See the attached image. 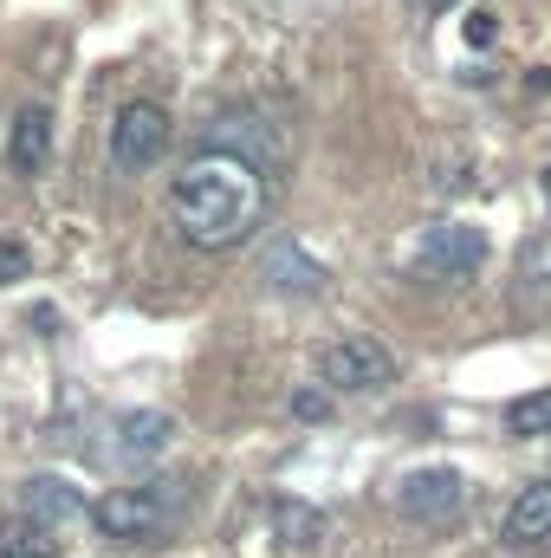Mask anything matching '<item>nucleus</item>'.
<instances>
[{
    "label": "nucleus",
    "instance_id": "f257e3e1",
    "mask_svg": "<svg viewBox=\"0 0 551 558\" xmlns=\"http://www.w3.org/2000/svg\"><path fill=\"white\" fill-rule=\"evenodd\" d=\"M273 208V175L234 149H201L182 162V175L169 182V221L188 247L201 254H228L241 247Z\"/></svg>",
    "mask_w": 551,
    "mask_h": 558
},
{
    "label": "nucleus",
    "instance_id": "f03ea898",
    "mask_svg": "<svg viewBox=\"0 0 551 558\" xmlns=\"http://www.w3.org/2000/svg\"><path fill=\"white\" fill-rule=\"evenodd\" d=\"M182 481H143V487H111L98 507H91V520H98V533L111 539V546H162L169 533H175V520H182Z\"/></svg>",
    "mask_w": 551,
    "mask_h": 558
},
{
    "label": "nucleus",
    "instance_id": "7ed1b4c3",
    "mask_svg": "<svg viewBox=\"0 0 551 558\" xmlns=\"http://www.w3.org/2000/svg\"><path fill=\"white\" fill-rule=\"evenodd\" d=\"M318 384L331 397H377V390L396 384V357L370 331H344V338H331L318 351Z\"/></svg>",
    "mask_w": 551,
    "mask_h": 558
},
{
    "label": "nucleus",
    "instance_id": "20e7f679",
    "mask_svg": "<svg viewBox=\"0 0 551 558\" xmlns=\"http://www.w3.org/2000/svg\"><path fill=\"white\" fill-rule=\"evenodd\" d=\"M169 143H175L169 111H162L156 98H131V105L111 118V169H118V175H143V169H156V162L169 156Z\"/></svg>",
    "mask_w": 551,
    "mask_h": 558
},
{
    "label": "nucleus",
    "instance_id": "39448f33",
    "mask_svg": "<svg viewBox=\"0 0 551 558\" xmlns=\"http://www.w3.org/2000/svg\"><path fill=\"white\" fill-rule=\"evenodd\" d=\"M415 267H421L428 279H474L480 267H487V234H480L474 221H441V228L421 234Z\"/></svg>",
    "mask_w": 551,
    "mask_h": 558
},
{
    "label": "nucleus",
    "instance_id": "423d86ee",
    "mask_svg": "<svg viewBox=\"0 0 551 558\" xmlns=\"http://www.w3.org/2000/svg\"><path fill=\"white\" fill-rule=\"evenodd\" d=\"M461 500H467V481L454 468H415L409 481L396 487V507L415 526H448L461 513Z\"/></svg>",
    "mask_w": 551,
    "mask_h": 558
},
{
    "label": "nucleus",
    "instance_id": "0eeeda50",
    "mask_svg": "<svg viewBox=\"0 0 551 558\" xmlns=\"http://www.w3.org/2000/svg\"><path fill=\"white\" fill-rule=\"evenodd\" d=\"M46 156H52V111H46V105H26V111L13 118V131H7V169L33 182V175L46 169Z\"/></svg>",
    "mask_w": 551,
    "mask_h": 558
},
{
    "label": "nucleus",
    "instance_id": "6e6552de",
    "mask_svg": "<svg viewBox=\"0 0 551 558\" xmlns=\"http://www.w3.org/2000/svg\"><path fill=\"white\" fill-rule=\"evenodd\" d=\"M506 539L513 546H546L551 539V481L519 487V500L506 507Z\"/></svg>",
    "mask_w": 551,
    "mask_h": 558
},
{
    "label": "nucleus",
    "instance_id": "1a4fd4ad",
    "mask_svg": "<svg viewBox=\"0 0 551 558\" xmlns=\"http://www.w3.org/2000/svg\"><path fill=\"white\" fill-rule=\"evenodd\" d=\"M72 513H85V500H78L59 474H33V481H26V520L52 526V520H72Z\"/></svg>",
    "mask_w": 551,
    "mask_h": 558
},
{
    "label": "nucleus",
    "instance_id": "9d476101",
    "mask_svg": "<svg viewBox=\"0 0 551 558\" xmlns=\"http://www.w3.org/2000/svg\"><path fill=\"white\" fill-rule=\"evenodd\" d=\"M273 533H279L285 553H311V546L325 539V513L305 507V500H279L273 507Z\"/></svg>",
    "mask_w": 551,
    "mask_h": 558
},
{
    "label": "nucleus",
    "instance_id": "9b49d317",
    "mask_svg": "<svg viewBox=\"0 0 551 558\" xmlns=\"http://www.w3.org/2000/svg\"><path fill=\"white\" fill-rule=\"evenodd\" d=\"M169 428H175V422L162 416V410L124 416V441H118V454H124V461H149V454H162V448H169Z\"/></svg>",
    "mask_w": 551,
    "mask_h": 558
},
{
    "label": "nucleus",
    "instance_id": "f8f14e48",
    "mask_svg": "<svg viewBox=\"0 0 551 558\" xmlns=\"http://www.w3.org/2000/svg\"><path fill=\"white\" fill-rule=\"evenodd\" d=\"M0 558H59V546L39 520L13 513V520H0Z\"/></svg>",
    "mask_w": 551,
    "mask_h": 558
},
{
    "label": "nucleus",
    "instance_id": "ddd939ff",
    "mask_svg": "<svg viewBox=\"0 0 551 558\" xmlns=\"http://www.w3.org/2000/svg\"><path fill=\"white\" fill-rule=\"evenodd\" d=\"M506 428L513 435H551V390H526V397H513L506 403Z\"/></svg>",
    "mask_w": 551,
    "mask_h": 558
},
{
    "label": "nucleus",
    "instance_id": "4468645a",
    "mask_svg": "<svg viewBox=\"0 0 551 558\" xmlns=\"http://www.w3.org/2000/svg\"><path fill=\"white\" fill-rule=\"evenodd\" d=\"M519 279H532V286H551V234L526 241V254H519Z\"/></svg>",
    "mask_w": 551,
    "mask_h": 558
},
{
    "label": "nucleus",
    "instance_id": "2eb2a0df",
    "mask_svg": "<svg viewBox=\"0 0 551 558\" xmlns=\"http://www.w3.org/2000/svg\"><path fill=\"white\" fill-rule=\"evenodd\" d=\"M26 274H33V254L0 234V286H13V279H26Z\"/></svg>",
    "mask_w": 551,
    "mask_h": 558
},
{
    "label": "nucleus",
    "instance_id": "dca6fc26",
    "mask_svg": "<svg viewBox=\"0 0 551 558\" xmlns=\"http://www.w3.org/2000/svg\"><path fill=\"white\" fill-rule=\"evenodd\" d=\"M467 39H474V46H487V39H493V13H474V26H467Z\"/></svg>",
    "mask_w": 551,
    "mask_h": 558
},
{
    "label": "nucleus",
    "instance_id": "f3484780",
    "mask_svg": "<svg viewBox=\"0 0 551 558\" xmlns=\"http://www.w3.org/2000/svg\"><path fill=\"white\" fill-rule=\"evenodd\" d=\"M415 13H421V20H441V13H448V7H461V0H409Z\"/></svg>",
    "mask_w": 551,
    "mask_h": 558
},
{
    "label": "nucleus",
    "instance_id": "a211bd4d",
    "mask_svg": "<svg viewBox=\"0 0 551 558\" xmlns=\"http://www.w3.org/2000/svg\"><path fill=\"white\" fill-rule=\"evenodd\" d=\"M546 202H551V162H546Z\"/></svg>",
    "mask_w": 551,
    "mask_h": 558
}]
</instances>
